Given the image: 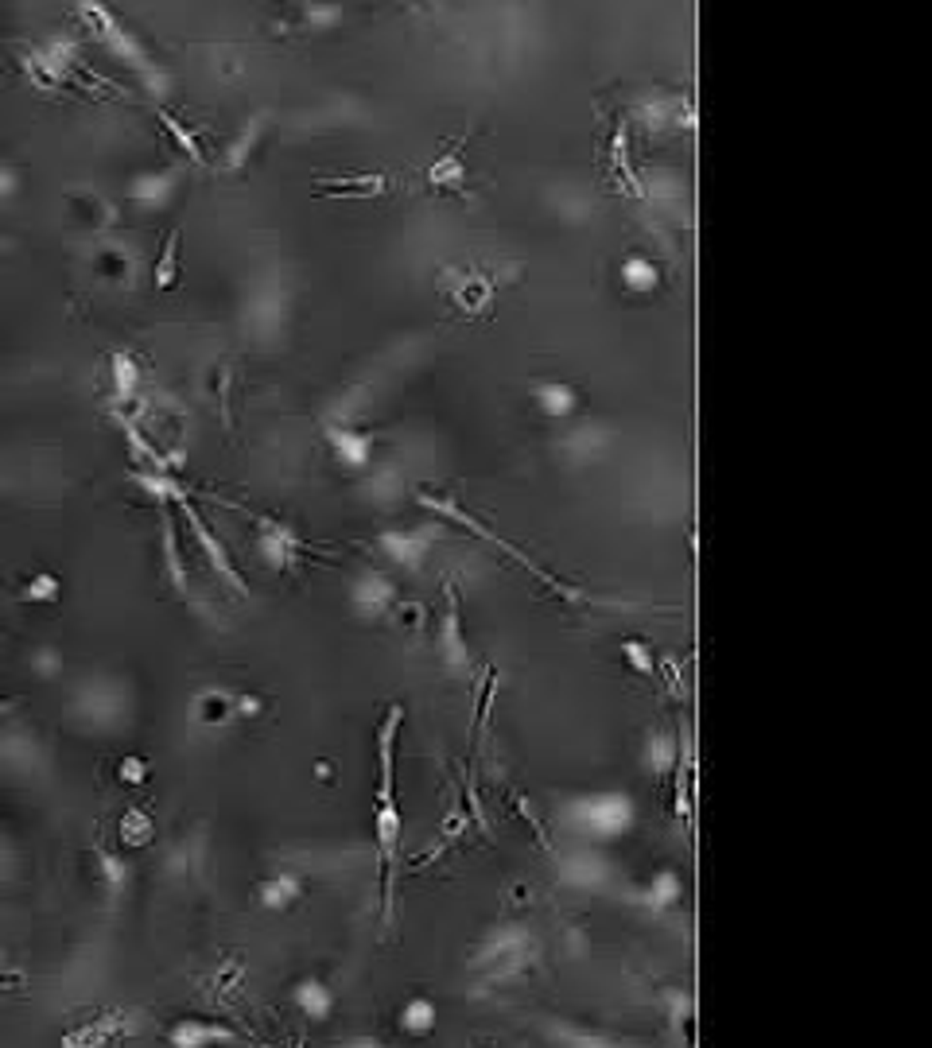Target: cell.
I'll return each instance as SVG.
<instances>
[{"mask_svg":"<svg viewBox=\"0 0 932 1048\" xmlns=\"http://www.w3.org/2000/svg\"><path fill=\"white\" fill-rule=\"evenodd\" d=\"M432 183H439V187H462L466 183V172H462L459 152H447L443 160L432 167Z\"/></svg>","mask_w":932,"mask_h":1048,"instance_id":"cell-11","label":"cell"},{"mask_svg":"<svg viewBox=\"0 0 932 1048\" xmlns=\"http://www.w3.org/2000/svg\"><path fill=\"white\" fill-rule=\"evenodd\" d=\"M175 256H179V233H172L163 245V256L155 264V288H172L175 283Z\"/></svg>","mask_w":932,"mask_h":1048,"instance_id":"cell-12","label":"cell"},{"mask_svg":"<svg viewBox=\"0 0 932 1048\" xmlns=\"http://www.w3.org/2000/svg\"><path fill=\"white\" fill-rule=\"evenodd\" d=\"M113 366H116V385H121V393L128 396V388H133V381H136V369H133V361L116 354V357H113Z\"/></svg>","mask_w":932,"mask_h":1048,"instance_id":"cell-17","label":"cell"},{"mask_svg":"<svg viewBox=\"0 0 932 1048\" xmlns=\"http://www.w3.org/2000/svg\"><path fill=\"white\" fill-rule=\"evenodd\" d=\"M179 501H183V497H179ZM183 513H187V521H191V533H194V536H199V543H202V548H206V555H210V563H214V567H218V571H222V575H226V579H229V582H233V587H238V590H245V582H241V575H238V571H233V563L226 560V548H222V543H218V540L210 536V528H206V521H202V516H199V513H194V509H191V505H187V501H183Z\"/></svg>","mask_w":932,"mask_h":1048,"instance_id":"cell-3","label":"cell"},{"mask_svg":"<svg viewBox=\"0 0 932 1048\" xmlns=\"http://www.w3.org/2000/svg\"><path fill=\"white\" fill-rule=\"evenodd\" d=\"M621 649H626V656L633 660V664H638V672H645V676H653V656H649V649H645L641 641H626V645H621Z\"/></svg>","mask_w":932,"mask_h":1048,"instance_id":"cell-15","label":"cell"},{"mask_svg":"<svg viewBox=\"0 0 932 1048\" xmlns=\"http://www.w3.org/2000/svg\"><path fill=\"white\" fill-rule=\"evenodd\" d=\"M152 835H155V823H152V815L144 812V808H128L125 812V820H121V839L128 847H148L152 843Z\"/></svg>","mask_w":932,"mask_h":1048,"instance_id":"cell-6","label":"cell"},{"mask_svg":"<svg viewBox=\"0 0 932 1048\" xmlns=\"http://www.w3.org/2000/svg\"><path fill=\"white\" fill-rule=\"evenodd\" d=\"M23 598H43V602H55L59 598V579H51V575H39L35 582H28V590H23Z\"/></svg>","mask_w":932,"mask_h":1048,"instance_id":"cell-13","label":"cell"},{"mask_svg":"<svg viewBox=\"0 0 932 1048\" xmlns=\"http://www.w3.org/2000/svg\"><path fill=\"white\" fill-rule=\"evenodd\" d=\"M405 710L393 707L381 727V788H377V854H381V909L385 916L393 913V870H396V847H400V831L405 820L393 804V746H396V730Z\"/></svg>","mask_w":932,"mask_h":1048,"instance_id":"cell-1","label":"cell"},{"mask_svg":"<svg viewBox=\"0 0 932 1048\" xmlns=\"http://www.w3.org/2000/svg\"><path fill=\"white\" fill-rule=\"evenodd\" d=\"M536 396H540V408L544 412H552V416H567V412H575V388H567V385H544V388H536Z\"/></svg>","mask_w":932,"mask_h":1048,"instance_id":"cell-10","label":"cell"},{"mask_svg":"<svg viewBox=\"0 0 932 1048\" xmlns=\"http://www.w3.org/2000/svg\"><path fill=\"white\" fill-rule=\"evenodd\" d=\"M621 283L633 292H649L657 283V264L645 261V256H629V261L621 264Z\"/></svg>","mask_w":932,"mask_h":1048,"instance_id":"cell-8","label":"cell"},{"mask_svg":"<svg viewBox=\"0 0 932 1048\" xmlns=\"http://www.w3.org/2000/svg\"><path fill=\"white\" fill-rule=\"evenodd\" d=\"M400 1025H405L408 1033H427L435 1025V1002H427V998L405 1002V1009H400Z\"/></svg>","mask_w":932,"mask_h":1048,"instance_id":"cell-9","label":"cell"},{"mask_svg":"<svg viewBox=\"0 0 932 1048\" xmlns=\"http://www.w3.org/2000/svg\"><path fill=\"white\" fill-rule=\"evenodd\" d=\"M245 978V967L241 963H229L222 975H218V990H226V987H238V982Z\"/></svg>","mask_w":932,"mask_h":1048,"instance_id":"cell-18","label":"cell"},{"mask_svg":"<svg viewBox=\"0 0 932 1048\" xmlns=\"http://www.w3.org/2000/svg\"><path fill=\"white\" fill-rule=\"evenodd\" d=\"M202 719L206 722H222V719H229V699L226 695H206L202 699Z\"/></svg>","mask_w":932,"mask_h":1048,"instance_id":"cell-14","label":"cell"},{"mask_svg":"<svg viewBox=\"0 0 932 1048\" xmlns=\"http://www.w3.org/2000/svg\"><path fill=\"white\" fill-rule=\"evenodd\" d=\"M295 1002H300V1009L311 1021H319V1017H327L334 1009V994L322 987V982H303V987L295 990Z\"/></svg>","mask_w":932,"mask_h":1048,"instance_id":"cell-5","label":"cell"},{"mask_svg":"<svg viewBox=\"0 0 932 1048\" xmlns=\"http://www.w3.org/2000/svg\"><path fill=\"white\" fill-rule=\"evenodd\" d=\"M121 781H128V784H144L148 781V765L140 757H125L121 761Z\"/></svg>","mask_w":932,"mask_h":1048,"instance_id":"cell-16","label":"cell"},{"mask_svg":"<svg viewBox=\"0 0 932 1048\" xmlns=\"http://www.w3.org/2000/svg\"><path fill=\"white\" fill-rule=\"evenodd\" d=\"M300 897V882H295L292 874L284 877H272V882L261 886V901L268 904V909H288V904Z\"/></svg>","mask_w":932,"mask_h":1048,"instance_id":"cell-7","label":"cell"},{"mask_svg":"<svg viewBox=\"0 0 932 1048\" xmlns=\"http://www.w3.org/2000/svg\"><path fill=\"white\" fill-rule=\"evenodd\" d=\"M582 823L591 831H618L629 823V800L626 796H599V800H582Z\"/></svg>","mask_w":932,"mask_h":1048,"instance_id":"cell-2","label":"cell"},{"mask_svg":"<svg viewBox=\"0 0 932 1048\" xmlns=\"http://www.w3.org/2000/svg\"><path fill=\"white\" fill-rule=\"evenodd\" d=\"M455 303L459 307H466V311H486L489 303H494V280H486V276H466L462 280V288L455 292Z\"/></svg>","mask_w":932,"mask_h":1048,"instance_id":"cell-4","label":"cell"}]
</instances>
